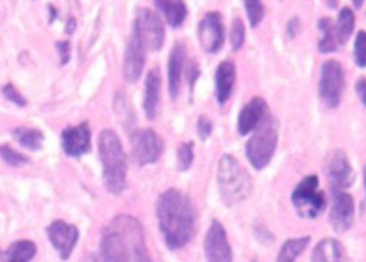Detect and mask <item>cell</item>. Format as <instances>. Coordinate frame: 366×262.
Returning <instances> with one entry per match:
<instances>
[{
  "mask_svg": "<svg viewBox=\"0 0 366 262\" xmlns=\"http://www.w3.org/2000/svg\"><path fill=\"white\" fill-rule=\"evenodd\" d=\"M327 6H331V7H336V6H338V2H327Z\"/></svg>",
  "mask_w": 366,
  "mask_h": 262,
  "instance_id": "obj_40",
  "label": "cell"
},
{
  "mask_svg": "<svg viewBox=\"0 0 366 262\" xmlns=\"http://www.w3.org/2000/svg\"><path fill=\"white\" fill-rule=\"evenodd\" d=\"M254 262H256V261H254Z\"/></svg>",
  "mask_w": 366,
  "mask_h": 262,
  "instance_id": "obj_42",
  "label": "cell"
},
{
  "mask_svg": "<svg viewBox=\"0 0 366 262\" xmlns=\"http://www.w3.org/2000/svg\"><path fill=\"white\" fill-rule=\"evenodd\" d=\"M186 54L181 45H175L168 57V89H170L172 99H177L179 88L182 81V70H184Z\"/></svg>",
  "mask_w": 366,
  "mask_h": 262,
  "instance_id": "obj_19",
  "label": "cell"
},
{
  "mask_svg": "<svg viewBox=\"0 0 366 262\" xmlns=\"http://www.w3.org/2000/svg\"><path fill=\"white\" fill-rule=\"evenodd\" d=\"M100 262H152L136 218L117 216L107 225L100 241Z\"/></svg>",
  "mask_w": 366,
  "mask_h": 262,
  "instance_id": "obj_2",
  "label": "cell"
},
{
  "mask_svg": "<svg viewBox=\"0 0 366 262\" xmlns=\"http://www.w3.org/2000/svg\"><path fill=\"white\" fill-rule=\"evenodd\" d=\"M236 82V66L231 59L222 61L217 70V99L220 104H225L231 99Z\"/></svg>",
  "mask_w": 366,
  "mask_h": 262,
  "instance_id": "obj_20",
  "label": "cell"
},
{
  "mask_svg": "<svg viewBox=\"0 0 366 262\" xmlns=\"http://www.w3.org/2000/svg\"><path fill=\"white\" fill-rule=\"evenodd\" d=\"M36 256V245L32 241H16L7 248L6 262H31Z\"/></svg>",
  "mask_w": 366,
  "mask_h": 262,
  "instance_id": "obj_26",
  "label": "cell"
},
{
  "mask_svg": "<svg viewBox=\"0 0 366 262\" xmlns=\"http://www.w3.org/2000/svg\"><path fill=\"white\" fill-rule=\"evenodd\" d=\"M318 29L322 32L320 41H318V50L322 54L336 52V49H338V39H336V31L332 21L329 18H320L318 20Z\"/></svg>",
  "mask_w": 366,
  "mask_h": 262,
  "instance_id": "obj_24",
  "label": "cell"
},
{
  "mask_svg": "<svg viewBox=\"0 0 366 262\" xmlns=\"http://www.w3.org/2000/svg\"><path fill=\"white\" fill-rule=\"evenodd\" d=\"M354 198L345 191L332 189V207H331V227L336 232H347L354 223Z\"/></svg>",
  "mask_w": 366,
  "mask_h": 262,
  "instance_id": "obj_14",
  "label": "cell"
},
{
  "mask_svg": "<svg viewBox=\"0 0 366 262\" xmlns=\"http://www.w3.org/2000/svg\"><path fill=\"white\" fill-rule=\"evenodd\" d=\"M286 31H288L290 38H295V36L300 32V20H299V18H292V20L288 21V29H286Z\"/></svg>",
  "mask_w": 366,
  "mask_h": 262,
  "instance_id": "obj_37",
  "label": "cell"
},
{
  "mask_svg": "<svg viewBox=\"0 0 366 262\" xmlns=\"http://www.w3.org/2000/svg\"><path fill=\"white\" fill-rule=\"evenodd\" d=\"M356 93H357V96H360L361 104H363V106L366 107V77L357 79V82H356Z\"/></svg>",
  "mask_w": 366,
  "mask_h": 262,
  "instance_id": "obj_36",
  "label": "cell"
},
{
  "mask_svg": "<svg viewBox=\"0 0 366 262\" xmlns=\"http://www.w3.org/2000/svg\"><path fill=\"white\" fill-rule=\"evenodd\" d=\"M197 34H199V41L206 52L217 54L224 46L225 41V29L224 21H222V14L217 13V11L207 13L200 20Z\"/></svg>",
  "mask_w": 366,
  "mask_h": 262,
  "instance_id": "obj_11",
  "label": "cell"
},
{
  "mask_svg": "<svg viewBox=\"0 0 366 262\" xmlns=\"http://www.w3.org/2000/svg\"><path fill=\"white\" fill-rule=\"evenodd\" d=\"M207 262H232L231 245H229L227 232L222 227L220 221L214 220L207 231L206 241H204Z\"/></svg>",
  "mask_w": 366,
  "mask_h": 262,
  "instance_id": "obj_13",
  "label": "cell"
},
{
  "mask_svg": "<svg viewBox=\"0 0 366 262\" xmlns=\"http://www.w3.org/2000/svg\"><path fill=\"white\" fill-rule=\"evenodd\" d=\"M134 38L145 50H159L164 43V24L159 14L150 9H139L134 20Z\"/></svg>",
  "mask_w": 366,
  "mask_h": 262,
  "instance_id": "obj_8",
  "label": "cell"
},
{
  "mask_svg": "<svg viewBox=\"0 0 366 262\" xmlns=\"http://www.w3.org/2000/svg\"><path fill=\"white\" fill-rule=\"evenodd\" d=\"M131 148H132V159L139 164V166H147V164H154L159 161L163 156V139L159 138L156 131L152 129H139V131L132 132L131 136Z\"/></svg>",
  "mask_w": 366,
  "mask_h": 262,
  "instance_id": "obj_9",
  "label": "cell"
},
{
  "mask_svg": "<svg viewBox=\"0 0 366 262\" xmlns=\"http://www.w3.org/2000/svg\"><path fill=\"white\" fill-rule=\"evenodd\" d=\"M61 145L66 156L81 157L92 150V131L88 124L75 125V127L64 129L61 134Z\"/></svg>",
  "mask_w": 366,
  "mask_h": 262,
  "instance_id": "obj_15",
  "label": "cell"
},
{
  "mask_svg": "<svg viewBox=\"0 0 366 262\" xmlns=\"http://www.w3.org/2000/svg\"><path fill=\"white\" fill-rule=\"evenodd\" d=\"M354 59L360 68H366V31H360L354 41Z\"/></svg>",
  "mask_w": 366,
  "mask_h": 262,
  "instance_id": "obj_32",
  "label": "cell"
},
{
  "mask_svg": "<svg viewBox=\"0 0 366 262\" xmlns=\"http://www.w3.org/2000/svg\"><path fill=\"white\" fill-rule=\"evenodd\" d=\"M46 234H49L50 243H52L54 250L59 253V257L63 261H66L68 257L74 252L75 245L79 241V231L74 225L66 223L63 220H56L54 223L49 225L46 228Z\"/></svg>",
  "mask_w": 366,
  "mask_h": 262,
  "instance_id": "obj_12",
  "label": "cell"
},
{
  "mask_svg": "<svg viewBox=\"0 0 366 262\" xmlns=\"http://www.w3.org/2000/svg\"><path fill=\"white\" fill-rule=\"evenodd\" d=\"M354 6H356V7H361V6H363V2H360V0H356V2H354Z\"/></svg>",
  "mask_w": 366,
  "mask_h": 262,
  "instance_id": "obj_39",
  "label": "cell"
},
{
  "mask_svg": "<svg viewBox=\"0 0 366 262\" xmlns=\"http://www.w3.org/2000/svg\"><path fill=\"white\" fill-rule=\"evenodd\" d=\"M57 46V52H59L61 56V64H66L68 59H70V43L68 41H57L56 43Z\"/></svg>",
  "mask_w": 366,
  "mask_h": 262,
  "instance_id": "obj_35",
  "label": "cell"
},
{
  "mask_svg": "<svg viewBox=\"0 0 366 262\" xmlns=\"http://www.w3.org/2000/svg\"><path fill=\"white\" fill-rule=\"evenodd\" d=\"M343 89H345V70L340 61H325L320 70V99L331 109H336L342 102Z\"/></svg>",
  "mask_w": 366,
  "mask_h": 262,
  "instance_id": "obj_7",
  "label": "cell"
},
{
  "mask_svg": "<svg viewBox=\"0 0 366 262\" xmlns=\"http://www.w3.org/2000/svg\"><path fill=\"white\" fill-rule=\"evenodd\" d=\"M311 262H347L345 248L338 239H324L315 246Z\"/></svg>",
  "mask_w": 366,
  "mask_h": 262,
  "instance_id": "obj_21",
  "label": "cell"
},
{
  "mask_svg": "<svg viewBox=\"0 0 366 262\" xmlns=\"http://www.w3.org/2000/svg\"><path fill=\"white\" fill-rule=\"evenodd\" d=\"M161 102V71L159 68H152L147 74L145 81V100H143V111L149 120H156L159 114Z\"/></svg>",
  "mask_w": 366,
  "mask_h": 262,
  "instance_id": "obj_18",
  "label": "cell"
},
{
  "mask_svg": "<svg viewBox=\"0 0 366 262\" xmlns=\"http://www.w3.org/2000/svg\"><path fill=\"white\" fill-rule=\"evenodd\" d=\"M157 221L170 250L182 248L197 231V214L192 200L179 189H168L157 200Z\"/></svg>",
  "mask_w": 366,
  "mask_h": 262,
  "instance_id": "obj_1",
  "label": "cell"
},
{
  "mask_svg": "<svg viewBox=\"0 0 366 262\" xmlns=\"http://www.w3.org/2000/svg\"><path fill=\"white\" fill-rule=\"evenodd\" d=\"M247 14H249V20L252 27H257L259 21L263 20L264 16V4L259 2V0H247L245 2Z\"/></svg>",
  "mask_w": 366,
  "mask_h": 262,
  "instance_id": "obj_31",
  "label": "cell"
},
{
  "mask_svg": "<svg viewBox=\"0 0 366 262\" xmlns=\"http://www.w3.org/2000/svg\"><path fill=\"white\" fill-rule=\"evenodd\" d=\"M268 114V106L263 99L256 96V99L250 100L245 107L242 109L238 116V132L242 136L250 134L252 131H256L257 125L264 120V116Z\"/></svg>",
  "mask_w": 366,
  "mask_h": 262,
  "instance_id": "obj_16",
  "label": "cell"
},
{
  "mask_svg": "<svg viewBox=\"0 0 366 262\" xmlns=\"http://www.w3.org/2000/svg\"><path fill=\"white\" fill-rule=\"evenodd\" d=\"M74 29H75V20L74 18H70L66 24V27H64V31H66V34H71V32H74Z\"/></svg>",
  "mask_w": 366,
  "mask_h": 262,
  "instance_id": "obj_38",
  "label": "cell"
},
{
  "mask_svg": "<svg viewBox=\"0 0 366 262\" xmlns=\"http://www.w3.org/2000/svg\"><path fill=\"white\" fill-rule=\"evenodd\" d=\"M143 66H145V49L142 43L132 36L129 41L124 57V79L127 82H136L142 77Z\"/></svg>",
  "mask_w": 366,
  "mask_h": 262,
  "instance_id": "obj_17",
  "label": "cell"
},
{
  "mask_svg": "<svg viewBox=\"0 0 366 262\" xmlns=\"http://www.w3.org/2000/svg\"><path fill=\"white\" fill-rule=\"evenodd\" d=\"M324 170L329 182H331L332 189H338V191L350 188L354 184V178H356V173H354V168L350 166L349 157L340 148L331 150L327 153Z\"/></svg>",
  "mask_w": 366,
  "mask_h": 262,
  "instance_id": "obj_10",
  "label": "cell"
},
{
  "mask_svg": "<svg viewBox=\"0 0 366 262\" xmlns=\"http://www.w3.org/2000/svg\"><path fill=\"white\" fill-rule=\"evenodd\" d=\"M365 188H366V170H365Z\"/></svg>",
  "mask_w": 366,
  "mask_h": 262,
  "instance_id": "obj_41",
  "label": "cell"
},
{
  "mask_svg": "<svg viewBox=\"0 0 366 262\" xmlns=\"http://www.w3.org/2000/svg\"><path fill=\"white\" fill-rule=\"evenodd\" d=\"M2 95L6 96L7 100H9V102H13L14 106H18V107H24V106H27V100L24 99V95H21L20 91H18L16 88H14L13 84H6L2 88Z\"/></svg>",
  "mask_w": 366,
  "mask_h": 262,
  "instance_id": "obj_33",
  "label": "cell"
},
{
  "mask_svg": "<svg viewBox=\"0 0 366 262\" xmlns=\"http://www.w3.org/2000/svg\"><path fill=\"white\" fill-rule=\"evenodd\" d=\"M99 156L102 163L104 186L111 195H120L127 184V157L120 138L111 129H104L100 132Z\"/></svg>",
  "mask_w": 366,
  "mask_h": 262,
  "instance_id": "obj_3",
  "label": "cell"
},
{
  "mask_svg": "<svg viewBox=\"0 0 366 262\" xmlns=\"http://www.w3.org/2000/svg\"><path fill=\"white\" fill-rule=\"evenodd\" d=\"M154 6L159 7L170 27H179V25L184 24L186 14H188L184 2H179V0H156Z\"/></svg>",
  "mask_w": 366,
  "mask_h": 262,
  "instance_id": "obj_22",
  "label": "cell"
},
{
  "mask_svg": "<svg viewBox=\"0 0 366 262\" xmlns=\"http://www.w3.org/2000/svg\"><path fill=\"white\" fill-rule=\"evenodd\" d=\"M310 241H311V239L307 238V236H304V238H297V239H290V241H286L285 245H282L281 252H279L277 262H295L297 257H299L300 253H302L304 250L307 248Z\"/></svg>",
  "mask_w": 366,
  "mask_h": 262,
  "instance_id": "obj_27",
  "label": "cell"
},
{
  "mask_svg": "<svg viewBox=\"0 0 366 262\" xmlns=\"http://www.w3.org/2000/svg\"><path fill=\"white\" fill-rule=\"evenodd\" d=\"M279 139V121L267 114L264 120L254 131V136L247 143V159L256 170H263L274 157Z\"/></svg>",
  "mask_w": 366,
  "mask_h": 262,
  "instance_id": "obj_5",
  "label": "cell"
},
{
  "mask_svg": "<svg viewBox=\"0 0 366 262\" xmlns=\"http://www.w3.org/2000/svg\"><path fill=\"white\" fill-rule=\"evenodd\" d=\"M245 43V24L242 18H234L231 25V45L232 50H239Z\"/></svg>",
  "mask_w": 366,
  "mask_h": 262,
  "instance_id": "obj_30",
  "label": "cell"
},
{
  "mask_svg": "<svg viewBox=\"0 0 366 262\" xmlns=\"http://www.w3.org/2000/svg\"><path fill=\"white\" fill-rule=\"evenodd\" d=\"M13 138L16 139L18 145L24 146V148L32 150H39L43 146V141H45V136H43L41 131L38 129H31V127H16L13 129Z\"/></svg>",
  "mask_w": 366,
  "mask_h": 262,
  "instance_id": "obj_23",
  "label": "cell"
},
{
  "mask_svg": "<svg viewBox=\"0 0 366 262\" xmlns=\"http://www.w3.org/2000/svg\"><path fill=\"white\" fill-rule=\"evenodd\" d=\"M197 132H199L200 139L206 141V139L211 136V132H213V121H211L207 116H200L199 121H197Z\"/></svg>",
  "mask_w": 366,
  "mask_h": 262,
  "instance_id": "obj_34",
  "label": "cell"
},
{
  "mask_svg": "<svg viewBox=\"0 0 366 262\" xmlns=\"http://www.w3.org/2000/svg\"><path fill=\"white\" fill-rule=\"evenodd\" d=\"M0 157H2V161L7 164V166H13V168L24 166V164L29 163L27 156H24V153H20L18 150L11 148V146L7 145L0 146Z\"/></svg>",
  "mask_w": 366,
  "mask_h": 262,
  "instance_id": "obj_28",
  "label": "cell"
},
{
  "mask_svg": "<svg viewBox=\"0 0 366 262\" xmlns=\"http://www.w3.org/2000/svg\"><path fill=\"white\" fill-rule=\"evenodd\" d=\"M354 25H356V16H354V11L350 7H343L340 11L338 21H336V39H338V45L347 43V39L350 38L354 31Z\"/></svg>",
  "mask_w": 366,
  "mask_h": 262,
  "instance_id": "obj_25",
  "label": "cell"
},
{
  "mask_svg": "<svg viewBox=\"0 0 366 262\" xmlns=\"http://www.w3.org/2000/svg\"><path fill=\"white\" fill-rule=\"evenodd\" d=\"M218 189L225 206L232 207L243 202L252 191V178L249 171L232 156H222L218 161Z\"/></svg>",
  "mask_w": 366,
  "mask_h": 262,
  "instance_id": "obj_4",
  "label": "cell"
},
{
  "mask_svg": "<svg viewBox=\"0 0 366 262\" xmlns=\"http://www.w3.org/2000/svg\"><path fill=\"white\" fill-rule=\"evenodd\" d=\"M292 202L300 218L315 220V218H318L324 213L327 198L318 189L317 175H307L295 186L292 193Z\"/></svg>",
  "mask_w": 366,
  "mask_h": 262,
  "instance_id": "obj_6",
  "label": "cell"
},
{
  "mask_svg": "<svg viewBox=\"0 0 366 262\" xmlns=\"http://www.w3.org/2000/svg\"><path fill=\"white\" fill-rule=\"evenodd\" d=\"M193 157H195V152H193V143H182L177 150V164L179 170L186 171L189 170V166L193 164Z\"/></svg>",
  "mask_w": 366,
  "mask_h": 262,
  "instance_id": "obj_29",
  "label": "cell"
}]
</instances>
